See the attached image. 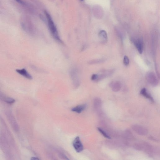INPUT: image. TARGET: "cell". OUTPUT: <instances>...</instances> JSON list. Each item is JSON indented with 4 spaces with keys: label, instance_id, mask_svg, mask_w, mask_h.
I'll return each instance as SVG.
<instances>
[{
    "label": "cell",
    "instance_id": "cell-2",
    "mask_svg": "<svg viewBox=\"0 0 160 160\" xmlns=\"http://www.w3.org/2000/svg\"><path fill=\"white\" fill-rule=\"evenodd\" d=\"M73 146L77 152H81L84 149V147L80 138L79 136L76 137L73 142Z\"/></svg>",
    "mask_w": 160,
    "mask_h": 160
},
{
    "label": "cell",
    "instance_id": "cell-7",
    "mask_svg": "<svg viewBox=\"0 0 160 160\" xmlns=\"http://www.w3.org/2000/svg\"><path fill=\"white\" fill-rule=\"evenodd\" d=\"M8 117H9V120L10 121L12 127H13L15 131H18L19 130V127L13 116H12V115L11 114L8 115Z\"/></svg>",
    "mask_w": 160,
    "mask_h": 160
},
{
    "label": "cell",
    "instance_id": "cell-1",
    "mask_svg": "<svg viewBox=\"0 0 160 160\" xmlns=\"http://www.w3.org/2000/svg\"><path fill=\"white\" fill-rule=\"evenodd\" d=\"M46 17H47L48 27L54 39L58 42L62 43V41L61 40L60 38L58 35V32L57 30L56 26L53 21L50 15L46 11H44Z\"/></svg>",
    "mask_w": 160,
    "mask_h": 160
},
{
    "label": "cell",
    "instance_id": "cell-11",
    "mask_svg": "<svg viewBox=\"0 0 160 160\" xmlns=\"http://www.w3.org/2000/svg\"><path fill=\"white\" fill-rule=\"evenodd\" d=\"M99 36L103 42L107 41V35L106 32L104 30H101L100 32Z\"/></svg>",
    "mask_w": 160,
    "mask_h": 160
},
{
    "label": "cell",
    "instance_id": "cell-16",
    "mask_svg": "<svg viewBox=\"0 0 160 160\" xmlns=\"http://www.w3.org/2000/svg\"><path fill=\"white\" fill-rule=\"evenodd\" d=\"M31 160H39V159H38L37 158L33 157H32V158H31Z\"/></svg>",
    "mask_w": 160,
    "mask_h": 160
},
{
    "label": "cell",
    "instance_id": "cell-8",
    "mask_svg": "<svg viewBox=\"0 0 160 160\" xmlns=\"http://www.w3.org/2000/svg\"><path fill=\"white\" fill-rule=\"evenodd\" d=\"M86 104L79 105H78L73 108L71 110L73 112L79 114L81 113L86 109Z\"/></svg>",
    "mask_w": 160,
    "mask_h": 160
},
{
    "label": "cell",
    "instance_id": "cell-15",
    "mask_svg": "<svg viewBox=\"0 0 160 160\" xmlns=\"http://www.w3.org/2000/svg\"><path fill=\"white\" fill-rule=\"evenodd\" d=\"M98 76V74H93L92 75L91 77V79L92 80H93V81H96L97 79Z\"/></svg>",
    "mask_w": 160,
    "mask_h": 160
},
{
    "label": "cell",
    "instance_id": "cell-4",
    "mask_svg": "<svg viewBox=\"0 0 160 160\" xmlns=\"http://www.w3.org/2000/svg\"><path fill=\"white\" fill-rule=\"evenodd\" d=\"M71 77L73 80V84H74L76 86H79V79L78 78V72L77 70L74 69L71 71Z\"/></svg>",
    "mask_w": 160,
    "mask_h": 160
},
{
    "label": "cell",
    "instance_id": "cell-10",
    "mask_svg": "<svg viewBox=\"0 0 160 160\" xmlns=\"http://www.w3.org/2000/svg\"><path fill=\"white\" fill-rule=\"evenodd\" d=\"M140 94L142 95H143V96L145 97L146 98H147L149 99V100H150L152 102H153L154 100L153 99V98L152 97L150 94H148L147 92L146 89L145 88H143L141 90V92H140Z\"/></svg>",
    "mask_w": 160,
    "mask_h": 160
},
{
    "label": "cell",
    "instance_id": "cell-5",
    "mask_svg": "<svg viewBox=\"0 0 160 160\" xmlns=\"http://www.w3.org/2000/svg\"><path fill=\"white\" fill-rule=\"evenodd\" d=\"M134 43L139 53L140 54L142 53L143 49V40L140 39H137L134 41Z\"/></svg>",
    "mask_w": 160,
    "mask_h": 160
},
{
    "label": "cell",
    "instance_id": "cell-12",
    "mask_svg": "<svg viewBox=\"0 0 160 160\" xmlns=\"http://www.w3.org/2000/svg\"><path fill=\"white\" fill-rule=\"evenodd\" d=\"M104 61V59H102L94 60L90 61L89 63L90 64H99L103 63Z\"/></svg>",
    "mask_w": 160,
    "mask_h": 160
},
{
    "label": "cell",
    "instance_id": "cell-9",
    "mask_svg": "<svg viewBox=\"0 0 160 160\" xmlns=\"http://www.w3.org/2000/svg\"><path fill=\"white\" fill-rule=\"evenodd\" d=\"M110 86L113 90L117 91L120 88V83L118 81H112L110 83Z\"/></svg>",
    "mask_w": 160,
    "mask_h": 160
},
{
    "label": "cell",
    "instance_id": "cell-14",
    "mask_svg": "<svg viewBox=\"0 0 160 160\" xmlns=\"http://www.w3.org/2000/svg\"><path fill=\"white\" fill-rule=\"evenodd\" d=\"M123 62L124 64L125 65H128L129 64V59L128 57L127 56H125L124 58Z\"/></svg>",
    "mask_w": 160,
    "mask_h": 160
},
{
    "label": "cell",
    "instance_id": "cell-17",
    "mask_svg": "<svg viewBox=\"0 0 160 160\" xmlns=\"http://www.w3.org/2000/svg\"><path fill=\"white\" fill-rule=\"evenodd\" d=\"M81 1H83V0H81Z\"/></svg>",
    "mask_w": 160,
    "mask_h": 160
},
{
    "label": "cell",
    "instance_id": "cell-13",
    "mask_svg": "<svg viewBox=\"0 0 160 160\" xmlns=\"http://www.w3.org/2000/svg\"><path fill=\"white\" fill-rule=\"evenodd\" d=\"M98 130L99 131L100 133H101V134H102V135L105 137L108 138V139H110L111 138L110 136H109L107 134V133H106L104 131H103V130L101 129L98 128Z\"/></svg>",
    "mask_w": 160,
    "mask_h": 160
},
{
    "label": "cell",
    "instance_id": "cell-6",
    "mask_svg": "<svg viewBox=\"0 0 160 160\" xmlns=\"http://www.w3.org/2000/svg\"><path fill=\"white\" fill-rule=\"evenodd\" d=\"M16 71L19 74L23 76L24 77L27 79H32V76L27 72L25 69H17L16 70Z\"/></svg>",
    "mask_w": 160,
    "mask_h": 160
},
{
    "label": "cell",
    "instance_id": "cell-3",
    "mask_svg": "<svg viewBox=\"0 0 160 160\" xmlns=\"http://www.w3.org/2000/svg\"><path fill=\"white\" fill-rule=\"evenodd\" d=\"M146 79L148 82L152 86H156L158 84V80L154 73H148L147 75Z\"/></svg>",
    "mask_w": 160,
    "mask_h": 160
}]
</instances>
